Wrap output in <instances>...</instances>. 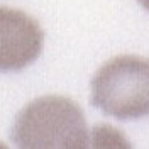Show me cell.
Instances as JSON below:
<instances>
[{"mask_svg":"<svg viewBox=\"0 0 149 149\" xmlns=\"http://www.w3.org/2000/svg\"><path fill=\"white\" fill-rule=\"evenodd\" d=\"M12 139L22 149H83L90 136L83 112L73 100L47 95L20 110Z\"/></svg>","mask_w":149,"mask_h":149,"instance_id":"6da1fadb","label":"cell"},{"mask_svg":"<svg viewBox=\"0 0 149 149\" xmlns=\"http://www.w3.org/2000/svg\"><path fill=\"white\" fill-rule=\"evenodd\" d=\"M44 46V32L34 17L17 9L0 7V71H20L36 61Z\"/></svg>","mask_w":149,"mask_h":149,"instance_id":"3957f363","label":"cell"},{"mask_svg":"<svg viewBox=\"0 0 149 149\" xmlns=\"http://www.w3.org/2000/svg\"><path fill=\"white\" fill-rule=\"evenodd\" d=\"M137 2L142 5V9H146L149 12V0H137Z\"/></svg>","mask_w":149,"mask_h":149,"instance_id":"277c9868","label":"cell"},{"mask_svg":"<svg viewBox=\"0 0 149 149\" xmlns=\"http://www.w3.org/2000/svg\"><path fill=\"white\" fill-rule=\"evenodd\" d=\"M92 103L119 120L149 115V59L124 54L112 58L92 80Z\"/></svg>","mask_w":149,"mask_h":149,"instance_id":"7a4b0ae2","label":"cell"}]
</instances>
